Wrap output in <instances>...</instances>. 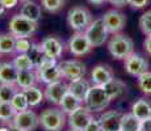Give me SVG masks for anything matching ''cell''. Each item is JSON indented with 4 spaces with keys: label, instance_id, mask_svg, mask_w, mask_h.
<instances>
[{
    "label": "cell",
    "instance_id": "1",
    "mask_svg": "<svg viewBox=\"0 0 151 131\" xmlns=\"http://www.w3.org/2000/svg\"><path fill=\"white\" fill-rule=\"evenodd\" d=\"M134 43L130 37L125 34H113V37L108 42V51L114 59L125 60L133 54Z\"/></svg>",
    "mask_w": 151,
    "mask_h": 131
},
{
    "label": "cell",
    "instance_id": "2",
    "mask_svg": "<svg viewBox=\"0 0 151 131\" xmlns=\"http://www.w3.org/2000/svg\"><path fill=\"white\" fill-rule=\"evenodd\" d=\"M9 33L16 38H29L32 37L38 29V22H34L21 14H14L9 20L8 24Z\"/></svg>",
    "mask_w": 151,
    "mask_h": 131
},
{
    "label": "cell",
    "instance_id": "3",
    "mask_svg": "<svg viewBox=\"0 0 151 131\" xmlns=\"http://www.w3.org/2000/svg\"><path fill=\"white\" fill-rule=\"evenodd\" d=\"M66 115L62 109H45L40 115V125L45 131H60L67 121Z\"/></svg>",
    "mask_w": 151,
    "mask_h": 131
},
{
    "label": "cell",
    "instance_id": "4",
    "mask_svg": "<svg viewBox=\"0 0 151 131\" xmlns=\"http://www.w3.org/2000/svg\"><path fill=\"white\" fill-rule=\"evenodd\" d=\"M36 74L38 80L41 83L46 84V85L60 81V79L63 77L59 64L57 63V59H53V58L49 57H46L45 60L41 63V66L36 68Z\"/></svg>",
    "mask_w": 151,
    "mask_h": 131
},
{
    "label": "cell",
    "instance_id": "5",
    "mask_svg": "<svg viewBox=\"0 0 151 131\" xmlns=\"http://www.w3.org/2000/svg\"><path fill=\"white\" fill-rule=\"evenodd\" d=\"M109 102H110V100L103 87L92 85L83 104L91 113H99V112L105 110L108 107Z\"/></svg>",
    "mask_w": 151,
    "mask_h": 131
},
{
    "label": "cell",
    "instance_id": "6",
    "mask_svg": "<svg viewBox=\"0 0 151 131\" xmlns=\"http://www.w3.org/2000/svg\"><path fill=\"white\" fill-rule=\"evenodd\" d=\"M92 21L93 20H92L91 13L84 7H74L67 13V24L76 33L86 31V29L91 25Z\"/></svg>",
    "mask_w": 151,
    "mask_h": 131
},
{
    "label": "cell",
    "instance_id": "7",
    "mask_svg": "<svg viewBox=\"0 0 151 131\" xmlns=\"http://www.w3.org/2000/svg\"><path fill=\"white\" fill-rule=\"evenodd\" d=\"M84 33H86L87 38L89 39V42H91L92 47H99V46H103L105 43L109 31L106 29L105 24H104L103 17H99V19H95L91 22V25L86 29Z\"/></svg>",
    "mask_w": 151,
    "mask_h": 131
},
{
    "label": "cell",
    "instance_id": "8",
    "mask_svg": "<svg viewBox=\"0 0 151 131\" xmlns=\"http://www.w3.org/2000/svg\"><path fill=\"white\" fill-rule=\"evenodd\" d=\"M59 64L62 76L65 79H68L70 81L82 79L86 75V64L80 60L71 59V60H62Z\"/></svg>",
    "mask_w": 151,
    "mask_h": 131
},
{
    "label": "cell",
    "instance_id": "9",
    "mask_svg": "<svg viewBox=\"0 0 151 131\" xmlns=\"http://www.w3.org/2000/svg\"><path fill=\"white\" fill-rule=\"evenodd\" d=\"M92 118H93L92 113L84 105H82L78 110H75L74 113L67 115V122H68L70 129L76 130V131H84L87 125L92 121Z\"/></svg>",
    "mask_w": 151,
    "mask_h": 131
},
{
    "label": "cell",
    "instance_id": "10",
    "mask_svg": "<svg viewBox=\"0 0 151 131\" xmlns=\"http://www.w3.org/2000/svg\"><path fill=\"white\" fill-rule=\"evenodd\" d=\"M12 123L21 131H33L38 127L40 117L33 110H25V112L16 113Z\"/></svg>",
    "mask_w": 151,
    "mask_h": 131
},
{
    "label": "cell",
    "instance_id": "11",
    "mask_svg": "<svg viewBox=\"0 0 151 131\" xmlns=\"http://www.w3.org/2000/svg\"><path fill=\"white\" fill-rule=\"evenodd\" d=\"M68 50L75 57H83L92 50V45L84 31L75 33L68 39Z\"/></svg>",
    "mask_w": 151,
    "mask_h": 131
},
{
    "label": "cell",
    "instance_id": "12",
    "mask_svg": "<svg viewBox=\"0 0 151 131\" xmlns=\"http://www.w3.org/2000/svg\"><path fill=\"white\" fill-rule=\"evenodd\" d=\"M125 69L129 75L132 76L139 77L141 75H143L145 72L149 71V62L146 60V58H143L139 54H134L133 52L127 59H125Z\"/></svg>",
    "mask_w": 151,
    "mask_h": 131
},
{
    "label": "cell",
    "instance_id": "13",
    "mask_svg": "<svg viewBox=\"0 0 151 131\" xmlns=\"http://www.w3.org/2000/svg\"><path fill=\"white\" fill-rule=\"evenodd\" d=\"M104 24H105L106 29L109 33L112 34H118L124 29L125 24H126V17L122 12L117 9H110L103 16Z\"/></svg>",
    "mask_w": 151,
    "mask_h": 131
},
{
    "label": "cell",
    "instance_id": "14",
    "mask_svg": "<svg viewBox=\"0 0 151 131\" xmlns=\"http://www.w3.org/2000/svg\"><path fill=\"white\" fill-rule=\"evenodd\" d=\"M43 93H45V98L49 102L54 105H59L62 102L63 97L68 93V84L63 83L62 80L53 84H49V85H46Z\"/></svg>",
    "mask_w": 151,
    "mask_h": 131
},
{
    "label": "cell",
    "instance_id": "15",
    "mask_svg": "<svg viewBox=\"0 0 151 131\" xmlns=\"http://www.w3.org/2000/svg\"><path fill=\"white\" fill-rule=\"evenodd\" d=\"M121 121H122V113L118 110L104 112L99 118L103 131H121Z\"/></svg>",
    "mask_w": 151,
    "mask_h": 131
},
{
    "label": "cell",
    "instance_id": "16",
    "mask_svg": "<svg viewBox=\"0 0 151 131\" xmlns=\"http://www.w3.org/2000/svg\"><path fill=\"white\" fill-rule=\"evenodd\" d=\"M41 47L46 57L53 58V59H59L63 54V42L58 37L55 36H49L45 37L41 42Z\"/></svg>",
    "mask_w": 151,
    "mask_h": 131
},
{
    "label": "cell",
    "instance_id": "17",
    "mask_svg": "<svg viewBox=\"0 0 151 131\" xmlns=\"http://www.w3.org/2000/svg\"><path fill=\"white\" fill-rule=\"evenodd\" d=\"M112 79H114V77H113V72L109 66L97 64L93 67V69L91 72V80L93 83V85L103 87L104 84H106Z\"/></svg>",
    "mask_w": 151,
    "mask_h": 131
},
{
    "label": "cell",
    "instance_id": "18",
    "mask_svg": "<svg viewBox=\"0 0 151 131\" xmlns=\"http://www.w3.org/2000/svg\"><path fill=\"white\" fill-rule=\"evenodd\" d=\"M91 87L92 85L89 84V81H87L84 77H82V79H78V80L70 81L68 92L71 93V94H74L76 98H79L82 102H84V100H86Z\"/></svg>",
    "mask_w": 151,
    "mask_h": 131
},
{
    "label": "cell",
    "instance_id": "19",
    "mask_svg": "<svg viewBox=\"0 0 151 131\" xmlns=\"http://www.w3.org/2000/svg\"><path fill=\"white\" fill-rule=\"evenodd\" d=\"M17 76H19V69L13 66V63H0V84L16 85Z\"/></svg>",
    "mask_w": 151,
    "mask_h": 131
},
{
    "label": "cell",
    "instance_id": "20",
    "mask_svg": "<svg viewBox=\"0 0 151 131\" xmlns=\"http://www.w3.org/2000/svg\"><path fill=\"white\" fill-rule=\"evenodd\" d=\"M104 91L108 94L109 100H116V98L121 97V96L126 91V84L121 80H117V79H112L110 81H108L106 84L103 85Z\"/></svg>",
    "mask_w": 151,
    "mask_h": 131
},
{
    "label": "cell",
    "instance_id": "21",
    "mask_svg": "<svg viewBox=\"0 0 151 131\" xmlns=\"http://www.w3.org/2000/svg\"><path fill=\"white\" fill-rule=\"evenodd\" d=\"M132 113L137 117L139 121H146L151 118V104L145 98H138L132 105Z\"/></svg>",
    "mask_w": 151,
    "mask_h": 131
},
{
    "label": "cell",
    "instance_id": "22",
    "mask_svg": "<svg viewBox=\"0 0 151 131\" xmlns=\"http://www.w3.org/2000/svg\"><path fill=\"white\" fill-rule=\"evenodd\" d=\"M38 80L37 74L33 71H19V76H17V88L20 91H25L28 88L36 87V83Z\"/></svg>",
    "mask_w": 151,
    "mask_h": 131
},
{
    "label": "cell",
    "instance_id": "23",
    "mask_svg": "<svg viewBox=\"0 0 151 131\" xmlns=\"http://www.w3.org/2000/svg\"><path fill=\"white\" fill-rule=\"evenodd\" d=\"M20 14L27 19L32 20L34 22H38L40 19H41V7H40L37 3L32 1H25L24 4L21 5V9H20Z\"/></svg>",
    "mask_w": 151,
    "mask_h": 131
},
{
    "label": "cell",
    "instance_id": "24",
    "mask_svg": "<svg viewBox=\"0 0 151 131\" xmlns=\"http://www.w3.org/2000/svg\"><path fill=\"white\" fill-rule=\"evenodd\" d=\"M82 105H83V102L79 100V98H76L74 94H71V93L68 92L67 94L63 97V100H62V102L59 104V106H60V109L68 115V114H71V113H74L75 110H78Z\"/></svg>",
    "mask_w": 151,
    "mask_h": 131
},
{
    "label": "cell",
    "instance_id": "25",
    "mask_svg": "<svg viewBox=\"0 0 151 131\" xmlns=\"http://www.w3.org/2000/svg\"><path fill=\"white\" fill-rule=\"evenodd\" d=\"M16 39L11 33L0 34V54H12L16 51Z\"/></svg>",
    "mask_w": 151,
    "mask_h": 131
},
{
    "label": "cell",
    "instance_id": "26",
    "mask_svg": "<svg viewBox=\"0 0 151 131\" xmlns=\"http://www.w3.org/2000/svg\"><path fill=\"white\" fill-rule=\"evenodd\" d=\"M139 130H141V121L133 113L122 114L121 131H139Z\"/></svg>",
    "mask_w": 151,
    "mask_h": 131
},
{
    "label": "cell",
    "instance_id": "27",
    "mask_svg": "<svg viewBox=\"0 0 151 131\" xmlns=\"http://www.w3.org/2000/svg\"><path fill=\"white\" fill-rule=\"evenodd\" d=\"M22 92L25 93V96H27V98H28V102L32 107L38 106V105L42 102L43 97H45V93H43L38 87H32V88H28Z\"/></svg>",
    "mask_w": 151,
    "mask_h": 131
},
{
    "label": "cell",
    "instance_id": "28",
    "mask_svg": "<svg viewBox=\"0 0 151 131\" xmlns=\"http://www.w3.org/2000/svg\"><path fill=\"white\" fill-rule=\"evenodd\" d=\"M12 63L19 71H33V69H36V67H34L33 62H32L28 54H19L13 59Z\"/></svg>",
    "mask_w": 151,
    "mask_h": 131
},
{
    "label": "cell",
    "instance_id": "29",
    "mask_svg": "<svg viewBox=\"0 0 151 131\" xmlns=\"http://www.w3.org/2000/svg\"><path fill=\"white\" fill-rule=\"evenodd\" d=\"M28 55L32 59V62H33V64H34L36 68L41 66V63L45 60V58H46L41 45H37V43H32V47H30V50H29Z\"/></svg>",
    "mask_w": 151,
    "mask_h": 131
},
{
    "label": "cell",
    "instance_id": "30",
    "mask_svg": "<svg viewBox=\"0 0 151 131\" xmlns=\"http://www.w3.org/2000/svg\"><path fill=\"white\" fill-rule=\"evenodd\" d=\"M19 91L20 89L17 88V85L0 84V102H11Z\"/></svg>",
    "mask_w": 151,
    "mask_h": 131
},
{
    "label": "cell",
    "instance_id": "31",
    "mask_svg": "<svg viewBox=\"0 0 151 131\" xmlns=\"http://www.w3.org/2000/svg\"><path fill=\"white\" fill-rule=\"evenodd\" d=\"M11 104H12V106L14 107V110H16L17 113L29 110V107H30L27 96H25V93L22 91H19L16 94H14V97H13V100L11 101Z\"/></svg>",
    "mask_w": 151,
    "mask_h": 131
},
{
    "label": "cell",
    "instance_id": "32",
    "mask_svg": "<svg viewBox=\"0 0 151 131\" xmlns=\"http://www.w3.org/2000/svg\"><path fill=\"white\" fill-rule=\"evenodd\" d=\"M16 113L17 112L11 102H0V121L1 122H8V123L12 122Z\"/></svg>",
    "mask_w": 151,
    "mask_h": 131
},
{
    "label": "cell",
    "instance_id": "33",
    "mask_svg": "<svg viewBox=\"0 0 151 131\" xmlns=\"http://www.w3.org/2000/svg\"><path fill=\"white\" fill-rule=\"evenodd\" d=\"M138 87L145 94L151 96V72L147 71L138 77Z\"/></svg>",
    "mask_w": 151,
    "mask_h": 131
},
{
    "label": "cell",
    "instance_id": "34",
    "mask_svg": "<svg viewBox=\"0 0 151 131\" xmlns=\"http://www.w3.org/2000/svg\"><path fill=\"white\" fill-rule=\"evenodd\" d=\"M41 5L47 12L57 13L65 5V0H41Z\"/></svg>",
    "mask_w": 151,
    "mask_h": 131
},
{
    "label": "cell",
    "instance_id": "35",
    "mask_svg": "<svg viewBox=\"0 0 151 131\" xmlns=\"http://www.w3.org/2000/svg\"><path fill=\"white\" fill-rule=\"evenodd\" d=\"M139 28H141L143 34L151 36V9L146 11L139 17Z\"/></svg>",
    "mask_w": 151,
    "mask_h": 131
},
{
    "label": "cell",
    "instance_id": "36",
    "mask_svg": "<svg viewBox=\"0 0 151 131\" xmlns=\"http://www.w3.org/2000/svg\"><path fill=\"white\" fill-rule=\"evenodd\" d=\"M32 47V43L28 38H17L16 39V51L19 54H28Z\"/></svg>",
    "mask_w": 151,
    "mask_h": 131
},
{
    "label": "cell",
    "instance_id": "37",
    "mask_svg": "<svg viewBox=\"0 0 151 131\" xmlns=\"http://www.w3.org/2000/svg\"><path fill=\"white\" fill-rule=\"evenodd\" d=\"M84 131H103V129H101V125H100V122H99V119L92 118V121L87 125Z\"/></svg>",
    "mask_w": 151,
    "mask_h": 131
},
{
    "label": "cell",
    "instance_id": "38",
    "mask_svg": "<svg viewBox=\"0 0 151 131\" xmlns=\"http://www.w3.org/2000/svg\"><path fill=\"white\" fill-rule=\"evenodd\" d=\"M149 1L150 0H129V4L135 9H141V8L146 7L149 4Z\"/></svg>",
    "mask_w": 151,
    "mask_h": 131
},
{
    "label": "cell",
    "instance_id": "39",
    "mask_svg": "<svg viewBox=\"0 0 151 131\" xmlns=\"http://www.w3.org/2000/svg\"><path fill=\"white\" fill-rule=\"evenodd\" d=\"M3 5L5 7V9H11V8H14L19 3V0H1Z\"/></svg>",
    "mask_w": 151,
    "mask_h": 131
},
{
    "label": "cell",
    "instance_id": "40",
    "mask_svg": "<svg viewBox=\"0 0 151 131\" xmlns=\"http://www.w3.org/2000/svg\"><path fill=\"white\" fill-rule=\"evenodd\" d=\"M141 130L142 131H151V118L141 122Z\"/></svg>",
    "mask_w": 151,
    "mask_h": 131
},
{
    "label": "cell",
    "instance_id": "41",
    "mask_svg": "<svg viewBox=\"0 0 151 131\" xmlns=\"http://www.w3.org/2000/svg\"><path fill=\"white\" fill-rule=\"evenodd\" d=\"M108 1L114 7H125L126 4H129V0H108Z\"/></svg>",
    "mask_w": 151,
    "mask_h": 131
},
{
    "label": "cell",
    "instance_id": "42",
    "mask_svg": "<svg viewBox=\"0 0 151 131\" xmlns=\"http://www.w3.org/2000/svg\"><path fill=\"white\" fill-rule=\"evenodd\" d=\"M143 46H145V51H146L147 54H149L150 57H151V36H147V37H146Z\"/></svg>",
    "mask_w": 151,
    "mask_h": 131
},
{
    "label": "cell",
    "instance_id": "43",
    "mask_svg": "<svg viewBox=\"0 0 151 131\" xmlns=\"http://www.w3.org/2000/svg\"><path fill=\"white\" fill-rule=\"evenodd\" d=\"M105 1H108V0H88V3H91V4H93V5H101Z\"/></svg>",
    "mask_w": 151,
    "mask_h": 131
},
{
    "label": "cell",
    "instance_id": "44",
    "mask_svg": "<svg viewBox=\"0 0 151 131\" xmlns=\"http://www.w3.org/2000/svg\"><path fill=\"white\" fill-rule=\"evenodd\" d=\"M8 127H9V131H21V130L19 129V127H16V126H14V125L12 123V122H9V126H8Z\"/></svg>",
    "mask_w": 151,
    "mask_h": 131
},
{
    "label": "cell",
    "instance_id": "45",
    "mask_svg": "<svg viewBox=\"0 0 151 131\" xmlns=\"http://www.w3.org/2000/svg\"><path fill=\"white\" fill-rule=\"evenodd\" d=\"M5 12V7L3 5V3H1V0H0V16H1L3 13Z\"/></svg>",
    "mask_w": 151,
    "mask_h": 131
},
{
    "label": "cell",
    "instance_id": "46",
    "mask_svg": "<svg viewBox=\"0 0 151 131\" xmlns=\"http://www.w3.org/2000/svg\"><path fill=\"white\" fill-rule=\"evenodd\" d=\"M0 131H9V127H5V126H0Z\"/></svg>",
    "mask_w": 151,
    "mask_h": 131
},
{
    "label": "cell",
    "instance_id": "47",
    "mask_svg": "<svg viewBox=\"0 0 151 131\" xmlns=\"http://www.w3.org/2000/svg\"><path fill=\"white\" fill-rule=\"evenodd\" d=\"M21 1H24V3H25V1H29V0H21Z\"/></svg>",
    "mask_w": 151,
    "mask_h": 131
},
{
    "label": "cell",
    "instance_id": "48",
    "mask_svg": "<svg viewBox=\"0 0 151 131\" xmlns=\"http://www.w3.org/2000/svg\"><path fill=\"white\" fill-rule=\"evenodd\" d=\"M68 131H76V130H72V129H71V130H68Z\"/></svg>",
    "mask_w": 151,
    "mask_h": 131
},
{
    "label": "cell",
    "instance_id": "49",
    "mask_svg": "<svg viewBox=\"0 0 151 131\" xmlns=\"http://www.w3.org/2000/svg\"><path fill=\"white\" fill-rule=\"evenodd\" d=\"M139 131H142V130H139Z\"/></svg>",
    "mask_w": 151,
    "mask_h": 131
}]
</instances>
